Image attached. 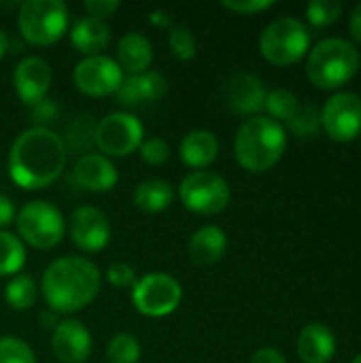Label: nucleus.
<instances>
[{
	"label": "nucleus",
	"instance_id": "a19ab883",
	"mask_svg": "<svg viewBox=\"0 0 361 363\" xmlns=\"http://www.w3.org/2000/svg\"><path fill=\"white\" fill-rule=\"evenodd\" d=\"M349 28H351V34L361 43V2L353 9L351 13V21H349Z\"/></svg>",
	"mask_w": 361,
	"mask_h": 363
},
{
	"label": "nucleus",
	"instance_id": "c85d7f7f",
	"mask_svg": "<svg viewBox=\"0 0 361 363\" xmlns=\"http://www.w3.org/2000/svg\"><path fill=\"white\" fill-rule=\"evenodd\" d=\"M287 125L298 138H311L321 128V113L313 104H300Z\"/></svg>",
	"mask_w": 361,
	"mask_h": 363
},
{
	"label": "nucleus",
	"instance_id": "58836bf2",
	"mask_svg": "<svg viewBox=\"0 0 361 363\" xmlns=\"http://www.w3.org/2000/svg\"><path fill=\"white\" fill-rule=\"evenodd\" d=\"M13 219H15V206H13V202L6 196L0 194V230L4 225H9Z\"/></svg>",
	"mask_w": 361,
	"mask_h": 363
},
{
	"label": "nucleus",
	"instance_id": "f3484780",
	"mask_svg": "<svg viewBox=\"0 0 361 363\" xmlns=\"http://www.w3.org/2000/svg\"><path fill=\"white\" fill-rule=\"evenodd\" d=\"M166 91H168L166 77L155 70H145L140 74L123 77L119 89L115 91V100L121 106H138L164 98Z\"/></svg>",
	"mask_w": 361,
	"mask_h": 363
},
{
	"label": "nucleus",
	"instance_id": "ea45409f",
	"mask_svg": "<svg viewBox=\"0 0 361 363\" xmlns=\"http://www.w3.org/2000/svg\"><path fill=\"white\" fill-rule=\"evenodd\" d=\"M149 21L153 23V26H160V28H172V15L168 13V11H162V9H157V11H151L149 13Z\"/></svg>",
	"mask_w": 361,
	"mask_h": 363
},
{
	"label": "nucleus",
	"instance_id": "dca6fc26",
	"mask_svg": "<svg viewBox=\"0 0 361 363\" xmlns=\"http://www.w3.org/2000/svg\"><path fill=\"white\" fill-rule=\"evenodd\" d=\"M266 87L262 79L249 72H236L232 74L226 85H223V98L226 104L236 113V115H253L264 108L266 102Z\"/></svg>",
	"mask_w": 361,
	"mask_h": 363
},
{
	"label": "nucleus",
	"instance_id": "e433bc0d",
	"mask_svg": "<svg viewBox=\"0 0 361 363\" xmlns=\"http://www.w3.org/2000/svg\"><path fill=\"white\" fill-rule=\"evenodd\" d=\"M251 363H287V359L283 357V353H281V351L266 347V349L255 351V355L251 357Z\"/></svg>",
	"mask_w": 361,
	"mask_h": 363
},
{
	"label": "nucleus",
	"instance_id": "1a4fd4ad",
	"mask_svg": "<svg viewBox=\"0 0 361 363\" xmlns=\"http://www.w3.org/2000/svg\"><path fill=\"white\" fill-rule=\"evenodd\" d=\"M183 300L181 283L164 272H151L132 287L134 308L145 317H166L179 308Z\"/></svg>",
	"mask_w": 361,
	"mask_h": 363
},
{
	"label": "nucleus",
	"instance_id": "4c0bfd02",
	"mask_svg": "<svg viewBox=\"0 0 361 363\" xmlns=\"http://www.w3.org/2000/svg\"><path fill=\"white\" fill-rule=\"evenodd\" d=\"M55 102L51 100H43L38 104H34V119L36 121H51L55 117Z\"/></svg>",
	"mask_w": 361,
	"mask_h": 363
},
{
	"label": "nucleus",
	"instance_id": "ddd939ff",
	"mask_svg": "<svg viewBox=\"0 0 361 363\" xmlns=\"http://www.w3.org/2000/svg\"><path fill=\"white\" fill-rule=\"evenodd\" d=\"M70 238L81 251L98 253L111 240V223L102 211L94 206H79L70 215Z\"/></svg>",
	"mask_w": 361,
	"mask_h": 363
},
{
	"label": "nucleus",
	"instance_id": "5701e85b",
	"mask_svg": "<svg viewBox=\"0 0 361 363\" xmlns=\"http://www.w3.org/2000/svg\"><path fill=\"white\" fill-rule=\"evenodd\" d=\"M70 43L85 57L87 55H100V51H104L111 43V28L100 19L83 17L72 26Z\"/></svg>",
	"mask_w": 361,
	"mask_h": 363
},
{
	"label": "nucleus",
	"instance_id": "bb28decb",
	"mask_svg": "<svg viewBox=\"0 0 361 363\" xmlns=\"http://www.w3.org/2000/svg\"><path fill=\"white\" fill-rule=\"evenodd\" d=\"M140 342L136 340V336L121 332L115 334L106 347V357L109 363H138L140 362Z\"/></svg>",
	"mask_w": 361,
	"mask_h": 363
},
{
	"label": "nucleus",
	"instance_id": "7c9ffc66",
	"mask_svg": "<svg viewBox=\"0 0 361 363\" xmlns=\"http://www.w3.org/2000/svg\"><path fill=\"white\" fill-rule=\"evenodd\" d=\"M343 13V2L340 0H313L306 6V17L313 26L323 28L334 23Z\"/></svg>",
	"mask_w": 361,
	"mask_h": 363
},
{
	"label": "nucleus",
	"instance_id": "473e14b6",
	"mask_svg": "<svg viewBox=\"0 0 361 363\" xmlns=\"http://www.w3.org/2000/svg\"><path fill=\"white\" fill-rule=\"evenodd\" d=\"M140 149V157L145 164L149 166H162L164 162H168L170 157V147L164 138L160 136H153L149 140H143V145L138 147Z\"/></svg>",
	"mask_w": 361,
	"mask_h": 363
},
{
	"label": "nucleus",
	"instance_id": "423d86ee",
	"mask_svg": "<svg viewBox=\"0 0 361 363\" xmlns=\"http://www.w3.org/2000/svg\"><path fill=\"white\" fill-rule=\"evenodd\" d=\"M311 47V34L306 26L296 17H281L268 23L260 36L262 55L277 66H287L306 55Z\"/></svg>",
	"mask_w": 361,
	"mask_h": 363
},
{
	"label": "nucleus",
	"instance_id": "2f4dec72",
	"mask_svg": "<svg viewBox=\"0 0 361 363\" xmlns=\"http://www.w3.org/2000/svg\"><path fill=\"white\" fill-rule=\"evenodd\" d=\"M0 363H36V359L21 338L0 336Z\"/></svg>",
	"mask_w": 361,
	"mask_h": 363
},
{
	"label": "nucleus",
	"instance_id": "a878e982",
	"mask_svg": "<svg viewBox=\"0 0 361 363\" xmlns=\"http://www.w3.org/2000/svg\"><path fill=\"white\" fill-rule=\"evenodd\" d=\"M6 304L15 311H28L36 302V285L28 274H15L4 291Z\"/></svg>",
	"mask_w": 361,
	"mask_h": 363
},
{
	"label": "nucleus",
	"instance_id": "7ed1b4c3",
	"mask_svg": "<svg viewBox=\"0 0 361 363\" xmlns=\"http://www.w3.org/2000/svg\"><path fill=\"white\" fill-rule=\"evenodd\" d=\"M285 145L287 136L283 125L266 115H255L238 128L234 155L245 170L266 172L283 157Z\"/></svg>",
	"mask_w": 361,
	"mask_h": 363
},
{
	"label": "nucleus",
	"instance_id": "b1692460",
	"mask_svg": "<svg viewBox=\"0 0 361 363\" xmlns=\"http://www.w3.org/2000/svg\"><path fill=\"white\" fill-rule=\"evenodd\" d=\"M174 200L172 185L164 179H149L143 181L134 189V204L145 213H162Z\"/></svg>",
	"mask_w": 361,
	"mask_h": 363
},
{
	"label": "nucleus",
	"instance_id": "f03ea898",
	"mask_svg": "<svg viewBox=\"0 0 361 363\" xmlns=\"http://www.w3.org/2000/svg\"><path fill=\"white\" fill-rule=\"evenodd\" d=\"M100 270L87 257H60L43 272V296L55 313H77L94 302L100 291Z\"/></svg>",
	"mask_w": 361,
	"mask_h": 363
},
{
	"label": "nucleus",
	"instance_id": "f704fd0d",
	"mask_svg": "<svg viewBox=\"0 0 361 363\" xmlns=\"http://www.w3.org/2000/svg\"><path fill=\"white\" fill-rule=\"evenodd\" d=\"M223 9L240 13V15H253V13H262L270 6H274L272 0H223L221 2Z\"/></svg>",
	"mask_w": 361,
	"mask_h": 363
},
{
	"label": "nucleus",
	"instance_id": "20e7f679",
	"mask_svg": "<svg viewBox=\"0 0 361 363\" xmlns=\"http://www.w3.org/2000/svg\"><path fill=\"white\" fill-rule=\"evenodd\" d=\"M360 68L357 49L345 38H326L317 43L306 62L309 79L321 89L345 85Z\"/></svg>",
	"mask_w": 361,
	"mask_h": 363
},
{
	"label": "nucleus",
	"instance_id": "c756f323",
	"mask_svg": "<svg viewBox=\"0 0 361 363\" xmlns=\"http://www.w3.org/2000/svg\"><path fill=\"white\" fill-rule=\"evenodd\" d=\"M168 49L181 62L191 60L196 55V49H198L194 32L187 26H172L168 30Z\"/></svg>",
	"mask_w": 361,
	"mask_h": 363
},
{
	"label": "nucleus",
	"instance_id": "79ce46f5",
	"mask_svg": "<svg viewBox=\"0 0 361 363\" xmlns=\"http://www.w3.org/2000/svg\"><path fill=\"white\" fill-rule=\"evenodd\" d=\"M6 51H9V36H6V32L0 30V60Z\"/></svg>",
	"mask_w": 361,
	"mask_h": 363
},
{
	"label": "nucleus",
	"instance_id": "aec40b11",
	"mask_svg": "<svg viewBox=\"0 0 361 363\" xmlns=\"http://www.w3.org/2000/svg\"><path fill=\"white\" fill-rule=\"evenodd\" d=\"M228 249L226 232L217 225H204L196 230L187 242V255L196 266H213L217 264Z\"/></svg>",
	"mask_w": 361,
	"mask_h": 363
},
{
	"label": "nucleus",
	"instance_id": "a211bd4d",
	"mask_svg": "<svg viewBox=\"0 0 361 363\" xmlns=\"http://www.w3.org/2000/svg\"><path fill=\"white\" fill-rule=\"evenodd\" d=\"M74 183L87 191H111L117 185V168L100 153H85L74 164Z\"/></svg>",
	"mask_w": 361,
	"mask_h": 363
},
{
	"label": "nucleus",
	"instance_id": "37998d69",
	"mask_svg": "<svg viewBox=\"0 0 361 363\" xmlns=\"http://www.w3.org/2000/svg\"><path fill=\"white\" fill-rule=\"evenodd\" d=\"M351 363H361V353H360V355H357V357H355V359H353V362H351Z\"/></svg>",
	"mask_w": 361,
	"mask_h": 363
},
{
	"label": "nucleus",
	"instance_id": "0eeeda50",
	"mask_svg": "<svg viewBox=\"0 0 361 363\" xmlns=\"http://www.w3.org/2000/svg\"><path fill=\"white\" fill-rule=\"evenodd\" d=\"M15 223H17L19 236L30 247L43 249V251L60 245V240L64 238V232H66V221H64L60 208L45 200L28 202L19 211Z\"/></svg>",
	"mask_w": 361,
	"mask_h": 363
},
{
	"label": "nucleus",
	"instance_id": "9b49d317",
	"mask_svg": "<svg viewBox=\"0 0 361 363\" xmlns=\"http://www.w3.org/2000/svg\"><path fill=\"white\" fill-rule=\"evenodd\" d=\"M74 85L81 94L91 98L111 96L119 89L123 81V70L109 55H87L83 57L72 72Z\"/></svg>",
	"mask_w": 361,
	"mask_h": 363
},
{
	"label": "nucleus",
	"instance_id": "393cba45",
	"mask_svg": "<svg viewBox=\"0 0 361 363\" xmlns=\"http://www.w3.org/2000/svg\"><path fill=\"white\" fill-rule=\"evenodd\" d=\"M26 264V247L23 242L11 234L0 230V277H15Z\"/></svg>",
	"mask_w": 361,
	"mask_h": 363
},
{
	"label": "nucleus",
	"instance_id": "6e6552de",
	"mask_svg": "<svg viewBox=\"0 0 361 363\" xmlns=\"http://www.w3.org/2000/svg\"><path fill=\"white\" fill-rule=\"evenodd\" d=\"M179 196L183 206L196 215H219L232 198L228 181L209 170L189 172L179 185Z\"/></svg>",
	"mask_w": 361,
	"mask_h": 363
},
{
	"label": "nucleus",
	"instance_id": "6ab92c4d",
	"mask_svg": "<svg viewBox=\"0 0 361 363\" xmlns=\"http://www.w3.org/2000/svg\"><path fill=\"white\" fill-rule=\"evenodd\" d=\"M336 353V336L323 323H309L298 338V355L304 363H328Z\"/></svg>",
	"mask_w": 361,
	"mask_h": 363
},
{
	"label": "nucleus",
	"instance_id": "4be33fe9",
	"mask_svg": "<svg viewBox=\"0 0 361 363\" xmlns=\"http://www.w3.org/2000/svg\"><path fill=\"white\" fill-rule=\"evenodd\" d=\"M219 153V140L209 130H194L185 134L179 147L181 162L189 168H206Z\"/></svg>",
	"mask_w": 361,
	"mask_h": 363
},
{
	"label": "nucleus",
	"instance_id": "4468645a",
	"mask_svg": "<svg viewBox=\"0 0 361 363\" xmlns=\"http://www.w3.org/2000/svg\"><path fill=\"white\" fill-rule=\"evenodd\" d=\"M51 79H53L51 66L43 57H36V55L23 57L15 66V72H13L15 91L30 106L45 100L49 87H51Z\"/></svg>",
	"mask_w": 361,
	"mask_h": 363
},
{
	"label": "nucleus",
	"instance_id": "412c9836",
	"mask_svg": "<svg viewBox=\"0 0 361 363\" xmlns=\"http://www.w3.org/2000/svg\"><path fill=\"white\" fill-rule=\"evenodd\" d=\"M153 60V47L151 40L140 32H128L121 36L117 45V64L121 70L130 74H140L149 68Z\"/></svg>",
	"mask_w": 361,
	"mask_h": 363
},
{
	"label": "nucleus",
	"instance_id": "f8f14e48",
	"mask_svg": "<svg viewBox=\"0 0 361 363\" xmlns=\"http://www.w3.org/2000/svg\"><path fill=\"white\" fill-rule=\"evenodd\" d=\"M321 125L332 140L349 143L361 132V98L353 91H338L334 94L323 111H321Z\"/></svg>",
	"mask_w": 361,
	"mask_h": 363
},
{
	"label": "nucleus",
	"instance_id": "2eb2a0df",
	"mask_svg": "<svg viewBox=\"0 0 361 363\" xmlns=\"http://www.w3.org/2000/svg\"><path fill=\"white\" fill-rule=\"evenodd\" d=\"M51 349L62 363H83L91 355V334L77 319H64L55 325Z\"/></svg>",
	"mask_w": 361,
	"mask_h": 363
},
{
	"label": "nucleus",
	"instance_id": "cd10ccee",
	"mask_svg": "<svg viewBox=\"0 0 361 363\" xmlns=\"http://www.w3.org/2000/svg\"><path fill=\"white\" fill-rule=\"evenodd\" d=\"M298 106H300V100L289 89H283V87L268 91L266 102H264V108L274 121H289Z\"/></svg>",
	"mask_w": 361,
	"mask_h": 363
},
{
	"label": "nucleus",
	"instance_id": "9d476101",
	"mask_svg": "<svg viewBox=\"0 0 361 363\" xmlns=\"http://www.w3.org/2000/svg\"><path fill=\"white\" fill-rule=\"evenodd\" d=\"M145 128L130 113H111L94 128V143L104 157H126L143 145Z\"/></svg>",
	"mask_w": 361,
	"mask_h": 363
},
{
	"label": "nucleus",
	"instance_id": "c9c22d12",
	"mask_svg": "<svg viewBox=\"0 0 361 363\" xmlns=\"http://www.w3.org/2000/svg\"><path fill=\"white\" fill-rule=\"evenodd\" d=\"M83 6H85V11L89 13L91 19L104 21L106 17H111L119 9V2L117 0H85Z\"/></svg>",
	"mask_w": 361,
	"mask_h": 363
},
{
	"label": "nucleus",
	"instance_id": "39448f33",
	"mask_svg": "<svg viewBox=\"0 0 361 363\" xmlns=\"http://www.w3.org/2000/svg\"><path fill=\"white\" fill-rule=\"evenodd\" d=\"M17 26L30 45L49 47L68 30V11L62 0H26L19 4Z\"/></svg>",
	"mask_w": 361,
	"mask_h": 363
},
{
	"label": "nucleus",
	"instance_id": "72a5a7b5",
	"mask_svg": "<svg viewBox=\"0 0 361 363\" xmlns=\"http://www.w3.org/2000/svg\"><path fill=\"white\" fill-rule=\"evenodd\" d=\"M106 279L113 287L117 289H128V287H134L136 283V272L132 266L123 264V262H115L106 268Z\"/></svg>",
	"mask_w": 361,
	"mask_h": 363
},
{
	"label": "nucleus",
	"instance_id": "f257e3e1",
	"mask_svg": "<svg viewBox=\"0 0 361 363\" xmlns=\"http://www.w3.org/2000/svg\"><path fill=\"white\" fill-rule=\"evenodd\" d=\"M64 140L45 125L21 132L9 151V174L23 189H45L66 166Z\"/></svg>",
	"mask_w": 361,
	"mask_h": 363
}]
</instances>
